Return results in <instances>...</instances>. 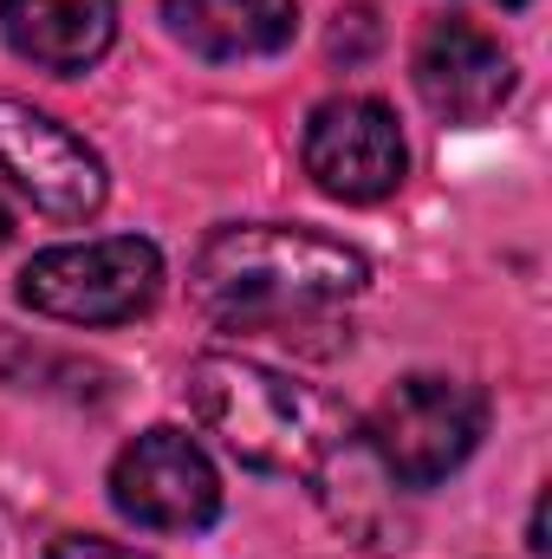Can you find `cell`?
Here are the masks:
<instances>
[{
    "label": "cell",
    "mask_w": 552,
    "mask_h": 559,
    "mask_svg": "<svg viewBox=\"0 0 552 559\" xmlns=\"http://www.w3.org/2000/svg\"><path fill=\"white\" fill-rule=\"evenodd\" d=\"M189 411L202 417L208 436H221L228 455L267 475L325 481L351 449V429L319 391L279 378L274 365L235 358V352H202L189 365Z\"/></svg>",
    "instance_id": "7a4b0ae2"
},
{
    "label": "cell",
    "mask_w": 552,
    "mask_h": 559,
    "mask_svg": "<svg viewBox=\"0 0 552 559\" xmlns=\"http://www.w3.org/2000/svg\"><path fill=\"white\" fill-rule=\"evenodd\" d=\"M111 508L143 534H202L221 514V475L189 429H143L111 462Z\"/></svg>",
    "instance_id": "5b68a950"
},
{
    "label": "cell",
    "mask_w": 552,
    "mask_h": 559,
    "mask_svg": "<svg viewBox=\"0 0 552 559\" xmlns=\"http://www.w3.org/2000/svg\"><path fill=\"white\" fill-rule=\"evenodd\" d=\"M371 280V261L319 228L241 222L215 228L189 267L195 306L228 332H299L345 312Z\"/></svg>",
    "instance_id": "6da1fadb"
},
{
    "label": "cell",
    "mask_w": 552,
    "mask_h": 559,
    "mask_svg": "<svg viewBox=\"0 0 552 559\" xmlns=\"http://www.w3.org/2000/svg\"><path fill=\"white\" fill-rule=\"evenodd\" d=\"M0 33L26 66L79 79L111 52L118 0H0Z\"/></svg>",
    "instance_id": "9c48e42d"
},
{
    "label": "cell",
    "mask_w": 552,
    "mask_h": 559,
    "mask_svg": "<svg viewBox=\"0 0 552 559\" xmlns=\"http://www.w3.org/2000/svg\"><path fill=\"white\" fill-rule=\"evenodd\" d=\"M377 46V13L371 7H351V13H338V26H332V59H364Z\"/></svg>",
    "instance_id": "8fae6325"
},
{
    "label": "cell",
    "mask_w": 552,
    "mask_h": 559,
    "mask_svg": "<svg viewBox=\"0 0 552 559\" xmlns=\"http://www.w3.org/2000/svg\"><path fill=\"white\" fill-rule=\"evenodd\" d=\"M163 20L176 46L195 59L235 66V59H274L299 33V0H163Z\"/></svg>",
    "instance_id": "30bf717a"
},
{
    "label": "cell",
    "mask_w": 552,
    "mask_h": 559,
    "mask_svg": "<svg viewBox=\"0 0 552 559\" xmlns=\"http://www.w3.org/2000/svg\"><path fill=\"white\" fill-rule=\"evenodd\" d=\"M299 156L332 202H384L404 189V169H410L397 111L377 98H325L305 118Z\"/></svg>",
    "instance_id": "52a82bcc"
},
{
    "label": "cell",
    "mask_w": 552,
    "mask_h": 559,
    "mask_svg": "<svg viewBox=\"0 0 552 559\" xmlns=\"http://www.w3.org/2000/svg\"><path fill=\"white\" fill-rule=\"evenodd\" d=\"M163 293V254L137 235H105V241H72L46 248L20 274V306L65 319V325H124L143 319Z\"/></svg>",
    "instance_id": "277c9868"
},
{
    "label": "cell",
    "mask_w": 552,
    "mask_h": 559,
    "mask_svg": "<svg viewBox=\"0 0 552 559\" xmlns=\"http://www.w3.org/2000/svg\"><path fill=\"white\" fill-rule=\"evenodd\" d=\"M46 559H156V554L118 547V540H98V534H65V540H52V554Z\"/></svg>",
    "instance_id": "7c38bea8"
},
{
    "label": "cell",
    "mask_w": 552,
    "mask_h": 559,
    "mask_svg": "<svg viewBox=\"0 0 552 559\" xmlns=\"http://www.w3.org/2000/svg\"><path fill=\"white\" fill-rule=\"evenodd\" d=\"M501 7H527V0H501Z\"/></svg>",
    "instance_id": "5bb4252c"
},
{
    "label": "cell",
    "mask_w": 552,
    "mask_h": 559,
    "mask_svg": "<svg viewBox=\"0 0 552 559\" xmlns=\"http://www.w3.org/2000/svg\"><path fill=\"white\" fill-rule=\"evenodd\" d=\"M410 79H416V98L442 124H488L514 98V85H520L514 52L488 26H475L461 13H442V20H429L416 33Z\"/></svg>",
    "instance_id": "ba28073f"
},
{
    "label": "cell",
    "mask_w": 552,
    "mask_h": 559,
    "mask_svg": "<svg viewBox=\"0 0 552 559\" xmlns=\"http://www.w3.org/2000/svg\"><path fill=\"white\" fill-rule=\"evenodd\" d=\"M481 436H488V397L442 371H416L404 384H391L364 423V449L404 488L448 481L481 449Z\"/></svg>",
    "instance_id": "3957f363"
},
{
    "label": "cell",
    "mask_w": 552,
    "mask_h": 559,
    "mask_svg": "<svg viewBox=\"0 0 552 559\" xmlns=\"http://www.w3.org/2000/svg\"><path fill=\"white\" fill-rule=\"evenodd\" d=\"M0 176L52 222H92L111 195L105 156L59 124L52 111H33L26 98L0 92Z\"/></svg>",
    "instance_id": "8992f818"
},
{
    "label": "cell",
    "mask_w": 552,
    "mask_h": 559,
    "mask_svg": "<svg viewBox=\"0 0 552 559\" xmlns=\"http://www.w3.org/2000/svg\"><path fill=\"white\" fill-rule=\"evenodd\" d=\"M13 241V209H7V195H0V248Z\"/></svg>",
    "instance_id": "4fadbf2b"
}]
</instances>
